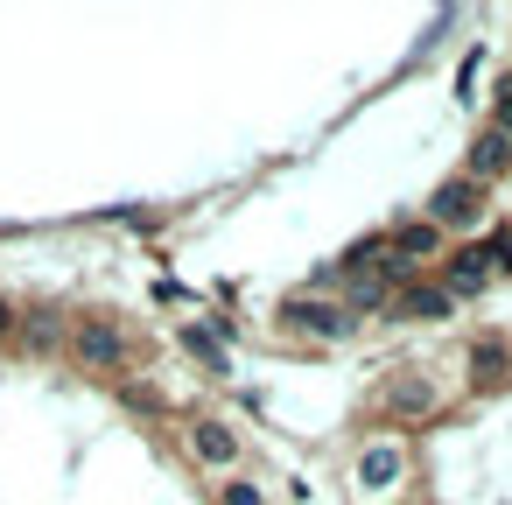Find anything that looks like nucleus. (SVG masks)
Instances as JSON below:
<instances>
[{
    "instance_id": "nucleus-1",
    "label": "nucleus",
    "mask_w": 512,
    "mask_h": 505,
    "mask_svg": "<svg viewBox=\"0 0 512 505\" xmlns=\"http://www.w3.org/2000/svg\"><path fill=\"white\" fill-rule=\"evenodd\" d=\"M274 323H281V330H302V337H316V344H337V337L358 330V316H351L344 302H316V295H288V302L274 309Z\"/></svg>"
},
{
    "instance_id": "nucleus-2",
    "label": "nucleus",
    "mask_w": 512,
    "mask_h": 505,
    "mask_svg": "<svg viewBox=\"0 0 512 505\" xmlns=\"http://www.w3.org/2000/svg\"><path fill=\"white\" fill-rule=\"evenodd\" d=\"M71 358H78L85 372H113V379H120V365L134 358V337H127L120 323H99V316H92V323L71 330Z\"/></svg>"
},
{
    "instance_id": "nucleus-3",
    "label": "nucleus",
    "mask_w": 512,
    "mask_h": 505,
    "mask_svg": "<svg viewBox=\"0 0 512 505\" xmlns=\"http://www.w3.org/2000/svg\"><path fill=\"white\" fill-rule=\"evenodd\" d=\"M463 176L477 183V190H491L498 176H512V134H498L491 120L470 134V148H463Z\"/></svg>"
},
{
    "instance_id": "nucleus-4",
    "label": "nucleus",
    "mask_w": 512,
    "mask_h": 505,
    "mask_svg": "<svg viewBox=\"0 0 512 505\" xmlns=\"http://www.w3.org/2000/svg\"><path fill=\"white\" fill-rule=\"evenodd\" d=\"M442 288L463 302V295H484L491 288V253H484V239H470V246H456V253H442Z\"/></svg>"
},
{
    "instance_id": "nucleus-5",
    "label": "nucleus",
    "mask_w": 512,
    "mask_h": 505,
    "mask_svg": "<svg viewBox=\"0 0 512 505\" xmlns=\"http://www.w3.org/2000/svg\"><path fill=\"white\" fill-rule=\"evenodd\" d=\"M386 316H393V323H442V316H456V295H449L442 281H414V288H400V295L386 302Z\"/></svg>"
},
{
    "instance_id": "nucleus-6",
    "label": "nucleus",
    "mask_w": 512,
    "mask_h": 505,
    "mask_svg": "<svg viewBox=\"0 0 512 505\" xmlns=\"http://www.w3.org/2000/svg\"><path fill=\"white\" fill-rule=\"evenodd\" d=\"M477 211H484V190L470 183V176H449L435 197H428V225H477Z\"/></svg>"
},
{
    "instance_id": "nucleus-7",
    "label": "nucleus",
    "mask_w": 512,
    "mask_h": 505,
    "mask_svg": "<svg viewBox=\"0 0 512 505\" xmlns=\"http://www.w3.org/2000/svg\"><path fill=\"white\" fill-rule=\"evenodd\" d=\"M386 246H393V267H400V274H407V267H428V260H442V225L407 218V225L386 232Z\"/></svg>"
},
{
    "instance_id": "nucleus-8",
    "label": "nucleus",
    "mask_w": 512,
    "mask_h": 505,
    "mask_svg": "<svg viewBox=\"0 0 512 505\" xmlns=\"http://www.w3.org/2000/svg\"><path fill=\"white\" fill-rule=\"evenodd\" d=\"M400 477H407V442L386 435V442H365V449H358V484H365V491H393Z\"/></svg>"
},
{
    "instance_id": "nucleus-9",
    "label": "nucleus",
    "mask_w": 512,
    "mask_h": 505,
    "mask_svg": "<svg viewBox=\"0 0 512 505\" xmlns=\"http://www.w3.org/2000/svg\"><path fill=\"white\" fill-rule=\"evenodd\" d=\"M190 456H197L204 470H232V463H239V435L204 414V421H190Z\"/></svg>"
},
{
    "instance_id": "nucleus-10",
    "label": "nucleus",
    "mask_w": 512,
    "mask_h": 505,
    "mask_svg": "<svg viewBox=\"0 0 512 505\" xmlns=\"http://www.w3.org/2000/svg\"><path fill=\"white\" fill-rule=\"evenodd\" d=\"M505 365H512V358H505V337H477V344H470V386H477V393H498V386H505Z\"/></svg>"
},
{
    "instance_id": "nucleus-11",
    "label": "nucleus",
    "mask_w": 512,
    "mask_h": 505,
    "mask_svg": "<svg viewBox=\"0 0 512 505\" xmlns=\"http://www.w3.org/2000/svg\"><path fill=\"white\" fill-rule=\"evenodd\" d=\"M176 344H183L204 372H225V365H232V351L218 344V330H211V323H183V330H176Z\"/></svg>"
},
{
    "instance_id": "nucleus-12",
    "label": "nucleus",
    "mask_w": 512,
    "mask_h": 505,
    "mask_svg": "<svg viewBox=\"0 0 512 505\" xmlns=\"http://www.w3.org/2000/svg\"><path fill=\"white\" fill-rule=\"evenodd\" d=\"M435 407V393L421 386V379H386V414H400V421H421Z\"/></svg>"
},
{
    "instance_id": "nucleus-13",
    "label": "nucleus",
    "mask_w": 512,
    "mask_h": 505,
    "mask_svg": "<svg viewBox=\"0 0 512 505\" xmlns=\"http://www.w3.org/2000/svg\"><path fill=\"white\" fill-rule=\"evenodd\" d=\"M393 260V246H386V232H372V239H358V246H344V274H372V267H386Z\"/></svg>"
},
{
    "instance_id": "nucleus-14",
    "label": "nucleus",
    "mask_w": 512,
    "mask_h": 505,
    "mask_svg": "<svg viewBox=\"0 0 512 505\" xmlns=\"http://www.w3.org/2000/svg\"><path fill=\"white\" fill-rule=\"evenodd\" d=\"M218 505H267V491H260V484H246V477H225Z\"/></svg>"
},
{
    "instance_id": "nucleus-15",
    "label": "nucleus",
    "mask_w": 512,
    "mask_h": 505,
    "mask_svg": "<svg viewBox=\"0 0 512 505\" xmlns=\"http://www.w3.org/2000/svg\"><path fill=\"white\" fill-rule=\"evenodd\" d=\"M484 253H491V274H512V232H491Z\"/></svg>"
},
{
    "instance_id": "nucleus-16",
    "label": "nucleus",
    "mask_w": 512,
    "mask_h": 505,
    "mask_svg": "<svg viewBox=\"0 0 512 505\" xmlns=\"http://www.w3.org/2000/svg\"><path fill=\"white\" fill-rule=\"evenodd\" d=\"M491 127H498V134H512V78L498 85V106H491Z\"/></svg>"
},
{
    "instance_id": "nucleus-17",
    "label": "nucleus",
    "mask_w": 512,
    "mask_h": 505,
    "mask_svg": "<svg viewBox=\"0 0 512 505\" xmlns=\"http://www.w3.org/2000/svg\"><path fill=\"white\" fill-rule=\"evenodd\" d=\"M120 393H127V400H134V407H141V414H155V407H162V393H148V386H141V379H134V386H120Z\"/></svg>"
},
{
    "instance_id": "nucleus-18",
    "label": "nucleus",
    "mask_w": 512,
    "mask_h": 505,
    "mask_svg": "<svg viewBox=\"0 0 512 505\" xmlns=\"http://www.w3.org/2000/svg\"><path fill=\"white\" fill-rule=\"evenodd\" d=\"M8 330H15V302H8V295H0V337H8Z\"/></svg>"
}]
</instances>
